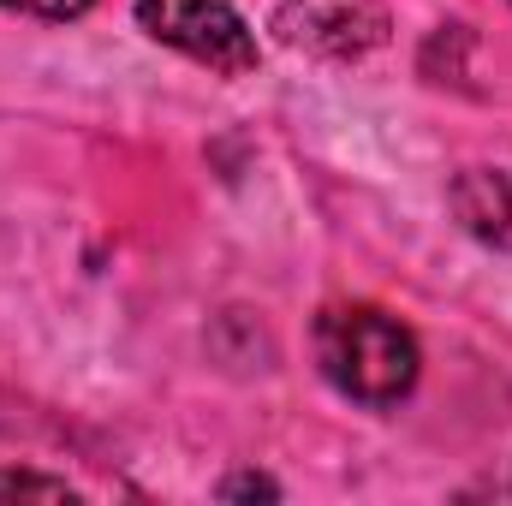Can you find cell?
I'll return each instance as SVG.
<instances>
[{
    "mask_svg": "<svg viewBox=\"0 0 512 506\" xmlns=\"http://www.w3.org/2000/svg\"><path fill=\"white\" fill-rule=\"evenodd\" d=\"M459 227L489 245V251H507L512 256V173L507 167H465L447 191Z\"/></svg>",
    "mask_w": 512,
    "mask_h": 506,
    "instance_id": "277c9868",
    "label": "cell"
},
{
    "mask_svg": "<svg viewBox=\"0 0 512 506\" xmlns=\"http://www.w3.org/2000/svg\"><path fill=\"white\" fill-rule=\"evenodd\" d=\"M137 24L161 48H173V54L221 72V78H245L256 66L251 24L227 0H137Z\"/></svg>",
    "mask_w": 512,
    "mask_h": 506,
    "instance_id": "7a4b0ae2",
    "label": "cell"
},
{
    "mask_svg": "<svg viewBox=\"0 0 512 506\" xmlns=\"http://www.w3.org/2000/svg\"><path fill=\"white\" fill-rule=\"evenodd\" d=\"M274 30L286 48L322 54V60H364L387 42L382 0H280Z\"/></svg>",
    "mask_w": 512,
    "mask_h": 506,
    "instance_id": "3957f363",
    "label": "cell"
},
{
    "mask_svg": "<svg viewBox=\"0 0 512 506\" xmlns=\"http://www.w3.org/2000/svg\"><path fill=\"white\" fill-rule=\"evenodd\" d=\"M221 501H280V483H268V477H233V483H221Z\"/></svg>",
    "mask_w": 512,
    "mask_h": 506,
    "instance_id": "8992f818",
    "label": "cell"
},
{
    "mask_svg": "<svg viewBox=\"0 0 512 506\" xmlns=\"http://www.w3.org/2000/svg\"><path fill=\"white\" fill-rule=\"evenodd\" d=\"M316 364L358 405H399L417 387L423 352L411 328L376 304H328L316 316Z\"/></svg>",
    "mask_w": 512,
    "mask_h": 506,
    "instance_id": "6da1fadb",
    "label": "cell"
},
{
    "mask_svg": "<svg viewBox=\"0 0 512 506\" xmlns=\"http://www.w3.org/2000/svg\"><path fill=\"white\" fill-rule=\"evenodd\" d=\"M18 495H36V501H78V489H72V483H60V477L0 471V501H18Z\"/></svg>",
    "mask_w": 512,
    "mask_h": 506,
    "instance_id": "5b68a950",
    "label": "cell"
},
{
    "mask_svg": "<svg viewBox=\"0 0 512 506\" xmlns=\"http://www.w3.org/2000/svg\"><path fill=\"white\" fill-rule=\"evenodd\" d=\"M0 6H12V12H24V18H78V12L96 6V0H0Z\"/></svg>",
    "mask_w": 512,
    "mask_h": 506,
    "instance_id": "52a82bcc",
    "label": "cell"
}]
</instances>
